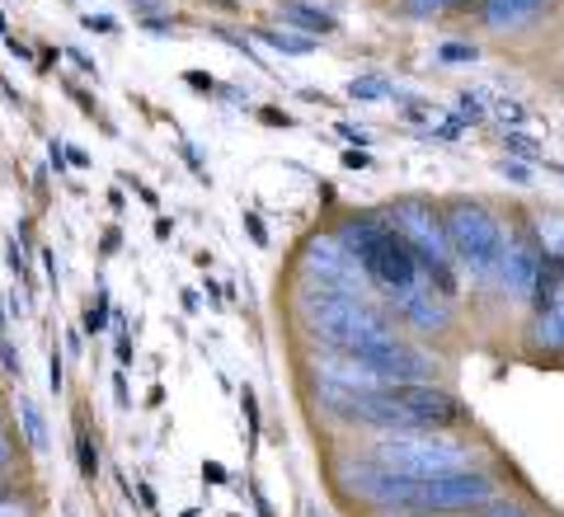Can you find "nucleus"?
Segmentation results:
<instances>
[{"mask_svg":"<svg viewBox=\"0 0 564 517\" xmlns=\"http://www.w3.org/2000/svg\"><path fill=\"white\" fill-rule=\"evenodd\" d=\"M296 311H302L306 325L321 334L329 348H339V353H358L367 344H381V338H395L391 315L377 311L372 301L358 297V292H339V288L306 282Z\"/></svg>","mask_w":564,"mask_h":517,"instance_id":"nucleus-1","label":"nucleus"},{"mask_svg":"<svg viewBox=\"0 0 564 517\" xmlns=\"http://www.w3.org/2000/svg\"><path fill=\"white\" fill-rule=\"evenodd\" d=\"M339 240L348 245V255L362 263V273L377 282V288H386L391 297L419 288V259L410 240L400 236V230L391 226V217H348L339 226Z\"/></svg>","mask_w":564,"mask_h":517,"instance_id":"nucleus-2","label":"nucleus"},{"mask_svg":"<svg viewBox=\"0 0 564 517\" xmlns=\"http://www.w3.org/2000/svg\"><path fill=\"white\" fill-rule=\"evenodd\" d=\"M391 226L400 230L404 240H410L414 249V259H419V269L429 273L433 282V292L437 297H456V273H452V245H447V222L437 217V212L429 203H419V198H400L391 207Z\"/></svg>","mask_w":564,"mask_h":517,"instance_id":"nucleus-3","label":"nucleus"},{"mask_svg":"<svg viewBox=\"0 0 564 517\" xmlns=\"http://www.w3.org/2000/svg\"><path fill=\"white\" fill-rule=\"evenodd\" d=\"M367 456H372L377 466H386V471L414 475V480H429V475H447V471H466L470 466L466 442L443 438V433H386Z\"/></svg>","mask_w":564,"mask_h":517,"instance_id":"nucleus-4","label":"nucleus"},{"mask_svg":"<svg viewBox=\"0 0 564 517\" xmlns=\"http://www.w3.org/2000/svg\"><path fill=\"white\" fill-rule=\"evenodd\" d=\"M447 245H452V259L462 263V269H470L475 278H485L494 263H503V226L499 217L485 207V203H452L447 207Z\"/></svg>","mask_w":564,"mask_h":517,"instance_id":"nucleus-5","label":"nucleus"},{"mask_svg":"<svg viewBox=\"0 0 564 517\" xmlns=\"http://www.w3.org/2000/svg\"><path fill=\"white\" fill-rule=\"evenodd\" d=\"M499 498V480L485 475V471H447V475H429L419 480L414 489V513H475Z\"/></svg>","mask_w":564,"mask_h":517,"instance_id":"nucleus-6","label":"nucleus"},{"mask_svg":"<svg viewBox=\"0 0 564 517\" xmlns=\"http://www.w3.org/2000/svg\"><path fill=\"white\" fill-rule=\"evenodd\" d=\"M302 263H306V278L321 282V288H339V292H358L362 297V263L348 255V245L339 236H315L302 249Z\"/></svg>","mask_w":564,"mask_h":517,"instance_id":"nucleus-7","label":"nucleus"},{"mask_svg":"<svg viewBox=\"0 0 564 517\" xmlns=\"http://www.w3.org/2000/svg\"><path fill=\"white\" fill-rule=\"evenodd\" d=\"M541 263H545V245L536 236H522L518 245H508L503 249V292L513 301H527V306H532Z\"/></svg>","mask_w":564,"mask_h":517,"instance_id":"nucleus-8","label":"nucleus"},{"mask_svg":"<svg viewBox=\"0 0 564 517\" xmlns=\"http://www.w3.org/2000/svg\"><path fill=\"white\" fill-rule=\"evenodd\" d=\"M400 315L410 320V325L419 330H447L452 325V315H447V297H437L433 288H410V292H400Z\"/></svg>","mask_w":564,"mask_h":517,"instance_id":"nucleus-9","label":"nucleus"},{"mask_svg":"<svg viewBox=\"0 0 564 517\" xmlns=\"http://www.w3.org/2000/svg\"><path fill=\"white\" fill-rule=\"evenodd\" d=\"M532 344L541 353H551V358H564V278L555 297L545 301L541 311H532Z\"/></svg>","mask_w":564,"mask_h":517,"instance_id":"nucleus-10","label":"nucleus"},{"mask_svg":"<svg viewBox=\"0 0 564 517\" xmlns=\"http://www.w3.org/2000/svg\"><path fill=\"white\" fill-rule=\"evenodd\" d=\"M278 14H282V24H292L296 33H311V39H329V33L339 29V20H334L329 10L306 6V0H282Z\"/></svg>","mask_w":564,"mask_h":517,"instance_id":"nucleus-11","label":"nucleus"},{"mask_svg":"<svg viewBox=\"0 0 564 517\" xmlns=\"http://www.w3.org/2000/svg\"><path fill=\"white\" fill-rule=\"evenodd\" d=\"M551 0H485V24L489 29H518L532 14H541Z\"/></svg>","mask_w":564,"mask_h":517,"instance_id":"nucleus-12","label":"nucleus"},{"mask_svg":"<svg viewBox=\"0 0 564 517\" xmlns=\"http://www.w3.org/2000/svg\"><path fill=\"white\" fill-rule=\"evenodd\" d=\"M259 43H269L273 52H282V57H311L315 52V39L311 33H282V29H254Z\"/></svg>","mask_w":564,"mask_h":517,"instance_id":"nucleus-13","label":"nucleus"},{"mask_svg":"<svg viewBox=\"0 0 564 517\" xmlns=\"http://www.w3.org/2000/svg\"><path fill=\"white\" fill-rule=\"evenodd\" d=\"M20 419H24L29 448H33V452H47V423H43V409L33 405V400H20Z\"/></svg>","mask_w":564,"mask_h":517,"instance_id":"nucleus-14","label":"nucleus"},{"mask_svg":"<svg viewBox=\"0 0 564 517\" xmlns=\"http://www.w3.org/2000/svg\"><path fill=\"white\" fill-rule=\"evenodd\" d=\"M76 461H80V475L95 485V475H99V442L90 433H76Z\"/></svg>","mask_w":564,"mask_h":517,"instance_id":"nucleus-15","label":"nucleus"},{"mask_svg":"<svg viewBox=\"0 0 564 517\" xmlns=\"http://www.w3.org/2000/svg\"><path fill=\"white\" fill-rule=\"evenodd\" d=\"M348 95H352V99H395L391 85L377 80V76H352V80H348Z\"/></svg>","mask_w":564,"mask_h":517,"instance_id":"nucleus-16","label":"nucleus"},{"mask_svg":"<svg viewBox=\"0 0 564 517\" xmlns=\"http://www.w3.org/2000/svg\"><path fill=\"white\" fill-rule=\"evenodd\" d=\"M503 147H508V155H518V160H532V165H536V160H541V147H536V141L532 137H527V132H503Z\"/></svg>","mask_w":564,"mask_h":517,"instance_id":"nucleus-17","label":"nucleus"},{"mask_svg":"<svg viewBox=\"0 0 564 517\" xmlns=\"http://www.w3.org/2000/svg\"><path fill=\"white\" fill-rule=\"evenodd\" d=\"M104 325H109V292H104V288H99V301H95V306H90V311H85V320H80V330H85V334H99Z\"/></svg>","mask_w":564,"mask_h":517,"instance_id":"nucleus-18","label":"nucleus"},{"mask_svg":"<svg viewBox=\"0 0 564 517\" xmlns=\"http://www.w3.org/2000/svg\"><path fill=\"white\" fill-rule=\"evenodd\" d=\"M456 122H470V128H475V122H485V99L480 95H462V99H456Z\"/></svg>","mask_w":564,"mask_h":517,"instance_id":"nucleus-19","label":"nucleus"},{"mask_svg":"<svg viewBox=\"0 0 564 517\" xmlns=\"http://www.w3.org/2000/svg\"><path fill=\"white\" fill-rule=\"evenodd\" d=\"M437 57L443 62H480V47L475 43H443L437 47Z\"/></svg>","mask_w":564,"mask_h":517,"instance_id":"nucleus-20","label":"nucleus"},{"mask_svg":"<svg viewBox=\"0 0 564 517\" xmlns=\"http://www.w3.org/2000/svg\"><path fill=\"white\" fill-rule=\"evenodd\" d=\"M452 6H462V0H404V10L419 14V20H429V14H443Z\"/></svg>","mask_w":564,"mask_h":517,"instance_id":"nucleus-21","label":"nucleus"},{"mask_svg":"<svg viewBox=\"0 0 564 517\" xmlns=\"http://www.w3.org/2000/svg\"><path fill=\"white\" fill-rule=\"evenodd\" d=\"M470 517H536V513L522 508V504H485V508H475Z\"/></svg>","mask_w":564,"mask_h":517,"instance_id":"nucleus-22","label":"nucleus"},{"mask_svg":"<svg viewBox=\"0 0 564 517\" xmlns=\"http://www.w3.org/2000/svg\"><path fill=\"white\" fill-rule=\"evenodd\" d=\"M494 114H499L503 122H513V128H522V122H527V109L518 99H494Z\"/></svg>","mask_w":564,"mask_h":517,"instance_id":"nucleus-23","label":"nucleus"},{"mask_svg":"<svg viewBox=\"0 0 564 517\" xmlns=\"http://www.w3.org/2000/svg\"><path fill=\"white\" fill-rule=\"evenodd\" d=\"M240 405H245V419H250V433H254V442H259V400H254L250 386L240 390Z\"/></svg>","mask_w":564,"mask_h":517,"instance_id":"nucleus-24","label":"nucleus"},{"mask_svg":"<svg viewBox=\"0 0 564 517\" xmlns=\"http://www.w3.org/2000/svg\"><path fill=\"white\" fill-rule=\"evenodd\" d=\"M80 24L90 29V33H118V20H113V14H85Z\"/></svg>","mask_w":564,"mask_h":517,"instance_id":"nucleus-25","label":"nucleus"},{"mask_svg":"<svg viewBox=\"0 0 564 517\" xmlns=\"http://www.w3.org/2000/svg\"><path fill=\"white\" fill-rule=\"evenodd\" d=\"M245 230H250V240H254L259 249H269V230H263V222L254 217V212H245Z\"/></svg>","mask_w":564,"mask_h":517,"instance_id":"nucleus-26","label":"nucleus"},{"mask_svg":"<svg viewBox=\"0 0 564 517\" xmlns=\"http://www.w3.org/2000/svg\"><path fill=\"white\" fill-rule=\"evenodd\" d=\"M62 381H66V367H62V353H52V358H47V390H62Z\"/></svg>","mask_w":564,"mask_h":517,"instance_id":"nucleus-27","label":"nucleus"},{"mask_svg":"<svg viewBox=\"0 0 564 517\" xmlns=\"http://www.w3.org/2000/svg\"><path fill=\"white\" fill-rule=\"evenodd\" d=\"M499 174H503V180H513V184H527V180H532V170H527V165H518V160H503V165H499Z\"/></svg>","mask_w":564,"mask_h":517,"instance_id":"nucleus-28","label":"nucleus"},{"mask_svg":"<svg viewBox=\"0 0 564 517\" xmlns=\"http://www.w3.org/2000/svg\"><path fill=\"white\" fill-rule=\"evenodd\" d=\"M184 80L193 85V90H203V95H212V90H217V80H212L207 71H184Z\"/></svg>","mask_w":564,"mask_h":517,"instance_id":"nucleus-29","label":"nucleus"},{"mask_svg":"<svg viewBox=\"0 0 564 517\" xmlns=\"http://www.w3.org/2000/svg\"><path fill=\"white\" fill-rule=\"evenodd\" d=\"M0 363H6L10 377H20V358H14V344H10V338H0Z\"/></svg>","mask_w":564,"mask_h":517,"instance_id":"nucleus-30","label":"nucleus"},{"mask_svg":"<svg viewBox=\"0 0 564 517\" xmlns=\"http://www.w3.org/2000/svg\"><path fill=\"white\" fill-rule=\"evenodd\" d=\"M344 165L348 170H367V165H372V155H367L362 147H352V151H344Z\"/></svg>","mask_w":564,"mask_h":517,"instance_id":"nucleus-31","label":"nucleus"},{"mask_svg":"<svg viewBox=\"0 0 564 517\" xmlns=\"http://www.w3.org/2000/svg\"><path fill=\"white\" fill-rule=\"evenodd\" d=\"M203 480H212V485H226V480H231V475H226L221 461H207V466H203Z\"/></svg>","mask_w":564,"mask_h":517,"instance_id":"nucleus-32","label":"nucleus"},{"mask_svg":"<svg viewBox=\"0 0 564 517\" xmlns=\"http://www.w3.org/2000/svg\"><path fill=\"white\" fill-rule=\"evenodd\" d=\"M263 122H269V128H292V114H282V109H263Z\"/></svg>","mask_w":564,"mask_h":517,"instance_id":"nucleus-33","label":"nucleus"},{"mask_svg":"<svg viewBox=\"0 0 564 517\" xmlns=\"http://www.w3.org/2000/svg\"><path fill=\"white\" fill-rule=\"evenodd\" d=\"M0 517H29V508L20 498H0Z\"/></svg>","mask_w":564,"mask_h":517,"instance_id":"nucleus-34","label":"nucleus"},{"mask_svg":"<svg viewBox=\"0 0 564 517\" xmlns=\"http://www.w3.org/2000/svg\"><path fill=\"white\" fill-rule=\"evenodd\" d=\"M66 160H70L76 170H85V165H90V151H85V147H66Z\"/></svg>","mask_w":564,"mask_h":517,"instance_id":"nucleus-35","label":"nucleus"},{"mask_svg":"<svg viewBox=\"0 0 564 517\" xmlns=\"http://www.w3.org/2000/svg\"><path fill=\"white\" fill-rule=\"evenodd\" d=\"M47 160H52V170H66V165H70V160H66V147H57V141L47 147Z\"/></svg>","mask_w":564,"mask_h":517,"instance_id":"nucleus-36","label":"nucleus"},{"mask_svg":"<svg viewBox=\"0 0 564 517\" xmlns=\"http://www.w3.org/2000/svg\"><path fill=\"white\" fill-rule=\"evenodd\" d=\"M10 461H14V448H10V438H6V433H0V475H6V471H10Z\"/></svg>","mask_w":564,"mask_h":517,"instance_id":"nucleus-37","label":"nucleus"},{"mask_svg":"<svg viewBox=\"0 0 564 517\" xmlns=\"http://www.w3.org/2000/svg\"><path fill=\"white\" fill-rule=\"evenodd\" d=\"M339 132H344V137L352 141V147H367V132H362V128H352V122H344V128H339Z\"/></svg>","mask_w":564,"mask_h":517,"instance_id":"nucleus-38","label":"nucleus"},{"mask_svg":"<svg viewBox=\"0 0 564 517\" xmlns=\"http://www.w3.org/2000/svg\"><path fill=\"white\" fill-rule=\"evenodd\" d=\"M118 363H132V338L118 330Z\"/></svg>","mask_w":564,"mask_h":517,"instance_id":"nucleus-39","label":"nucleus"},{"mask_svg":"<svg viewBox=\"0 0 564 517\" xmlns=\"http://www.w3.org/2000/svg\"><path fill=\"white\" fill-rule=\"evenodd\" d=\"M113 396H118L122 409H128V377H113Z\"/></svg>","mask_w":564,"mask_h":517,"instance_id":"nucleus-40","label":"nucleus"},{"mask_svg":"<svg viewBox=\"0 0 564 517\" xmlns=\"http://www.w3.org/2000/svg\"><path fill=\"white\" fill-rule=\"evenodd\" d=\"M155 236L170 240V236H174V222H170V217H155Z\"/></svg>","mask_w":564,"mask_h":517,"instance_id":"nucleus-41","label":"nucleus"},{"mask_svg":"<svg viewBox=\"0 0 564 517\" xmlns=\"http://www.w3.org/2000/svg\"><path fill=\"white\" fill-rule=\"evenodd\" d=\"M184 311H188V315L203 311V292H184Z\"/></svg>","mask_w":564,"mask_h":517,"instance_id":"nucleus-42","label":"nucleus"},{"mask_svg":"<svg viewBox=\"0 0 564 517\" xmlns=\"http://www.w3.org/2000/svg\"><path fill=\"white\" fill-rule=\"evenodd\" d=\"M203 292L212 297V306H221V301H217V297H226V292H221V282H212V278H207V282H203Z\"/></svg>","mask_w":564,"mask_h":517,"instance_id":"nucleus-43","label":"nucleus"},{"mask_svg":"<svg viewBox=\"0 0 564 517\" xmlns=\"http://www.w3.org/2000/svg\"><path fill=\"white\" fill-rule=\"evenodd\" d=\"M6 47L14 52V57H33V52H29V43H20V39H6Z\"/></svg>","mask_w":564,"mask_h":517,"instance_id":"nucleus-44","label":"nucleus"},{"mask_svg":"<svg viewBox=\"0 0 564 517\" xmlns=\"http://www.w3.org/2000/svg\"><path fill=\"white\" fill-rule=\"evenodd\" d=\"M254 508H259V517H273V508H269V498L263 494H254Z\"/></svg>","mask_w":564,"mask_h":517,"instance_id":"nucleus-45","label":"nucleus"},{"mask_svg":"<svg viewBox=\"0 0 564 517\" xmlns=\"http://www.w3.org/2000/svg\"><path fill=\"white\" fill-rule=\"evenodd\" d=\"M386 517H429V513H414V508H395V513H386Z\"/></svg>","mask_w":564,"mask_h":517,"instance_id":"nucleus-46","label":"nucleus"},{"mask_svg":"<svg viewBox=\"0 0 564 517\" xmlns=\"http://www.w3.org/2000/svg\"><path fill=\"white\" fill-rule=\"evenodd\" d=\"M551 249H560V255H564V230H560V240H555V245H551Z\"/></svg>","mask_w":564,"mask_h":517,"instance_id":"nucleus-47","label":"nucleus"},{"mask_svg":"<svg viewBox=\"0 0 564 517\" xmlns=\"http://www.w3.org/2000/svg\"><path fill=\"white\" fill-rule=\"evenodd\" d=\"M0 330H6V311H0Z\"/></svg>","mask_w":564,"mask_h":517,"instance_id":"nucleus-48","label":"nucleus"},{"mask_svg":"<svg viewBox=\"0 0 564 517\" xmlns=\"http://www.w3.org/2000/svg\"><path fill=\"white\" fill-rule=\"evenodd\" d=\"M555 174H560V180H564V165H555Z\"/></svg>","mask_w":564,"mask_h":517,"instance_id":"nucleus-49","label":"nucleus"},{"mask_svg":"<svg viewBox=\"0 0 564 517\" xmlns=\"http://www.w3.org/2000/svg\"><path fill=\"white\" fill-rule=\"evenodd\" d=\"M0 433H6V428H0Z\"/></svg>","mask_w":564,"mask_h":517,"instance_id":"nucleus-50","label":"nucleus"}]
</instances>
